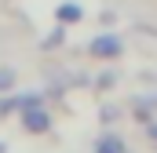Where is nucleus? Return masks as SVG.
I'll use <instances>...</instances> for the list:
<instances>
[{
	"instance_id": "nucleus-8",
	"label": "nucleus",
	"mask_w": 157,
	"mask_h": 153,
	"mask_svg": "<svg viewBox=\"0 0 157 153\" xmlns=\"http://www.w3.org/2000/svg\"><path fill=\"white\" fill-rule=\"evenodd\" d=\"M117 117H121V110H117V106H113V102H106V106L99 110V120H102V124H113Z\"/></svg>"
},
{
	"instance_id": "nucleus-12",
	"label": "nucleus",
	"mask_w": 157,
	"mask_h": 153,
	"mask_svg": "<svg viewBox=\"0 0 157 153\" xmlns=\"http://www.w3.org/2000/svg\"><path fill=\"white\" fill-rule=\"evenodd\" d=\"M0 153H4V146H0Z\"/></svg>"
},
{
	"instance_id": "nucleus-11",
	"label": "nucleus",
	"mask_w": 157,
	"mask_h": 153,
	"mask_svg": "<svg viewBox=\"0 0 157 153\" xmlns=\"http://www.w3.org/2000/svg\"><path fill=\"white\" fill-rule=\"evenodd\" d=\"M99 22H102V26H106V29H110V26H113V22H117V15H113V11H102V15H99Z\"/></svg>"
},
{
	"instance_id": "nucleus-10",
	"label": "nucleus",
	"mask_w": 157,
	"mask_h": 153,
	"mask_svg": "<svg viewBox=\"0 0 157 153\" xmlns=\"http://www.w3.org/2000/svg\"><path fill=\"white\" fill-rule=\"evenodd\" d=\"M143 128H146V139H150V142L157 146V120H150V124H143Z\"/></svg>"
},
{
	"instance_id": "nucleus-9",
	"label": "nucleus",
	"mask_w": 157,
	"mask_h": 153,
	"mask_svg": "<svg viewBox=\"0 0 157 153\" xmlns=\"http://www.w3.org/2000/svg\"><path fill=\"white\" fill-rule=\"evenodd\" d=\"M11 88H15V69L0 66V91H11Z\"/></svg>"
},
{
	"instance_id": "nucleus-1",
	"label": "nucleus",
	"mask_w": 157,
	"mask_h": 153,
	"mask_svg": "<svg viewBox=\"0 0 157 153\" xmlns=\"http://www.w3.org/2000/svg\"><path fill=\"white\" fill-rule=\"evenodd\" d=\"M18 120H22V131H29V135H44V131H51V124H55V117H51V110H48L44 102L18 110Z\"/></svg>"
},
{
	"instance_id": "nucleus-6",
	"label": "nucleus",
	"mask_w": 157,
	"mask_h": 153,
	"mask_svg": "<svg viewBox=\"0 0 157 153\" xmlns=\"http://www.w3.org/2000/svg\"><path fill=\"white\" fill-rule=\"evenodd\" d=\"M117 69H102V73H95V80H91V88H95V91H110V88H113V84H117Z\"/></svg>"
},
{
	"instance_id": "nucleus-4",
	"label": "nucleus",
	"mask_w": 157,
	"mask_h": 153,
	"mask_svg": "<svg viewBox=\"0 0 157 153\" xmlns=\"http://www.w3.org/2000/svg\"><path fill=\"white\" fill-rule=\"evenodd\" d=\"M80 18H84V7H80L77 0H62V4L55 7V22H59V26H66V29H70V26H77Z\"/></svg>"
},
{
	"instance_id": "nucleus-2",
	"label": "nucleus",
	"mask_w": 157,
	"mask_h": 153,
	"mask_svg": "<svg viewBox=\"0 0 157 153\" xmlns=\"http://www.w3.org/2000/svg\"><path fill=\"white\" fill-rule=\"evenodd\" d=\"M124 55V40L117 33H99V37L88 44V58H99V62H113Z\"/></svg>"
},
{
	"instance_id": "nucleus-5",
	"label": "nucleus",
	"mask_w": 157,
	"mask_h": 153,
	"mask_svg": "<svg viewBox=\"0 0 157 153\" xmlns=\"http://www.w3.org/2000/svg\"><path fill=\"white\" fill-rule=\"evenodd\" d=\"M91 153H128V142L121 139L117 131H102V135L95 139V146H91Z\"/></svg>"
},
{
	"instance_id": "nucleus-7",
	"label": "nucleus",
	"mask_w": 157,
	"mask_h": 153,
	"mask_svg": "<svg viewBox=\"0 0 157 153\" xmlns=\"http://www.w3.org/2000/svg\"><path fill=\"white\" fill-rule=\"evenodd\" d=\"M62 40H66V26H59V22H55V33H51V37L44 40V47H48V51H51V47H59V44H62Z\"/></svg>"
},
{
	"instance_id": "nucleus-3",
	"label": "nucleus",
	"mask_w": 157,
	"mask_h": 153,
	"mask_svg": "<svg viewBox=\"0 0 157 153\" xmlns=\"http://www.w3.org/2000/svg\"><path fill=\"white\" fill-rule=\"evenodd\" d=\"M154 113H157V91L154 95H135V99H132V117H135L139 124H150Z\"/></svg>"
}]
</instances>
